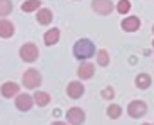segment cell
<instances>
[{"instance_id": "1", "label": "cell", "mask_w": 154, "mask_h": 125, "mask_svg": "<svg viewBox=\"0 0 154 125\" xmlns=\"http://www.w3.org/2000/svg\"><path fill=\"white\" fill-rule=\"evenodd\" d=\"M93 54H97L93 41H90V40H86V38L75 41V45H74V57H75V59L84 61V59H90Z\"/></svg>"}, {"instance_id": "2", "label": "cell", "mask_w": 154, "mask_h": 125, "mask_svg": "<svg viewBox=\"0 0 154 125\" xmlns=\"http://www.w3.org/2000/svg\"><path fill=\"white\" fill-rule=\"evenodd\" d=\"M22 84L27 89H36V88H39V84H41V73H39L38 70H34V68L25 70L23 72V77H22Z\"/></svg>"}, {"instance_id": "3", "label": "cell", "mask_w": 154, "mask_h": 125, "mask_svg": "<svg viewBox=\"0 0 154 125\" xmlns=\"http://www.w3.org/2000/svg\"><path fill=\"white\" fill-rule=\"evenodd\" d=\"M39 55V50L38 46H36V43H23L22 45V48H20V59L22 61H25V63H34L36 59H38Z\"/></svg>"}, {"instance_id": "4", "label": "cell", "mask_w": 154, "mask_h": 125, "mask_svg": "<svg viewBox=\"0 0 154 125\" xmlns=\"http://www.w3.org/2000/svg\"><path fill=\"white\" fill-rule=\"evenodd\" d=\"M91 9L100 14V16H108L113 13V9H116V5L111 2V0H93L91 2Z\"/></svg>"}, {"instance_id": "5", "label": "cell", "mask_w": 154, "mask_h": 125, "mask_svg": "<svg viewBox=\"0 0 154 125\" xmlns=\"http://www.w3.org/2000/svg\"><path fill=\"white\" fill-rule=\"evenodd\" d=\"M145 113H147V104L143 100H133V102H129L127 115L131 118H142V116H145Z\"/></svg>"}, {"instance_id": "6", "label": "cell", "mask_w": 154, "mask_h": 125, "mask_svg": "<svg viewBox=\"0 0 154 125\" xmlns=\"http://www.w3.org/2000/svg\"><path fill=\"white\" fill-rule=\"evenodd\" d=\"M32 104H34V97H31L29 93H20V95L14 97V106H16L18 111L25 113V111H29L32 107Z\"/></svg>"}, {"instance_id": "7", "label": "cell", "mask_w": 154, "mask_h": 125, "mask_svg": "<svg viewBox=\"0 0 154 125\" xmlns=\"http://www.w3.org/2000/svg\"><path fill=\"white\" fill-rule=\"evenodd\" d=\"M84 118H86V115H84V111L81 107H70L66 111V120H68L70 125H82Z\"/></svg>"}, {"instance_id": "8", "label": "cell", "mask_w": 154, "mask_h": 125, "mask_svg": "<svg viewBox=\"0 0 154 125\" xmlns=\"http://www.w3.org/2000/svg\"><path fill=\"white\" fill-rule=\"evenodd\" d=\"M140 25H142V20L138 16H125L122 20V29L125 32H136L140 29Z\"/></svg>"}, {"instance_id": "9", "label": "cell", "mask_w": 154, "mask_h": 125, "mask_svg": "<svg viewBox=\"0 0 154 125\" xmlns=\"http://www.w3.org/2000/svg\"><path fill=\"white\" fill-rule=\"evenodd\" d=\"M77 75H79V79H82V81L91 79V77L95 75V64H93V63H81L79 68H77Z\"/></svg>"}, {"instance_id": "10", "label": "cell", "mask_w": 154, "mask_h": 125, "mask_svg": "<svg viewBox=\"0 0 154 125\" xmlns=\"http://www.w3.org/2000/svg\"><path fill=\"white\" fill-rule=\"evenodd\" d=\"M20 91V86L16 82H4L0 86V95L4 97V98H13V97H16V95H20L18 93Z\"/></svg>"}, {"instance_id": "11", "label": "cell", "mask_w": 154, "mask_h": 125, "mask_svg": "<svg viewBox=\"0 0 154 125\" xmlns=\"http://www.w3.org/2000/svg\"><path fill=\"white\" fill-rule=\"evenodd\" d=\"M66 95H68L70 98H74V100L81 98V97L84 95V86H82V82H79V81H72V82L66 86Z\"/></svg>"}, {"instance_id": "12", "label": "cell", "mask_w": 154, "mask_h": 125, "mask_svg": "<svg viewBox=\"0 0 154 125\" xmlns=\"http://www.w3.org/2000/svg\"><path fill=\"white\" fill-rule=\"evenodd\" d=\"M59 38H61V32H59V29L52 27V29H48V31L43 34V43H45L47 46H52V45H56V43L59 41Z\"/></svg>"}, {"instance_id": "13", "label": "cell", "mask_w": 154, "mask_h": 125, "mask_svg": "<svg viewBox=\"0 0 154 125\" xmlns=\"http://www.w3.org/2000/svg\"><path fill=\"white\" fill-rule=\"evenodd\" d=\"M13 34H14V25H13L9 20L2 18V20H0V38L9 40V38H13Z\"/></svg>"}, {"instance_id": "14", "label": "cell", "mask_w": 154, "mask_h": 125, "mask_svg": "<svg viewBox=\"0 0 154 125\" xmlns=\"http://www.w3.org/2000/svg\"><path fill=\"white\" fill-rule=\"evenodd\" d=\"M52 18H54V14H52V11L48 7H41L36 13V20H38L39 25H48L52 22Z\"/></svg>"}, {"instance_id": "15", "label": "cell", "mask_w": 154, "mask_h": 125, "mask_svg": "<svg viewBox=\"0 0 154 125\" xmlns=\"http://www.w3.org/2000/svg\"><path fill=\"white\" fill-rule=\"evenodd\" d=\"M134 84L138 89H149V86L152 84V77L149 73H138L134 79Z\"/></svg>"}, {"instance_id": "16", "label": "cell", "mask_w": 154, "mask_h": 125, "mask_svg": "<svg viewBox=\"0 0 154 125\" xmlns=\"http://www.w3.org/2000/svg\"><path fill=\"white\" fill-rule=\"evenodd\" d=\"M34 104L39 106V107H45L50 104V95L47 91H36L34 93Z\"/></svg>"}, {"instance_id": "17", "label": "cell", "mask_w": 154, "mask_h": 125, "mask_svg": "<svg viewBox=\"0 0 154 125\" xmlns=\"http://www.w3.org/2000/svg\"><path fill=\"white\" fill-rule=\"evenodd\" d=\"M41 2L39 0H25L23 4H22V11L23 13H34V11H39L41 7Z\"/></svg>"}, {"instance_id": "18", "label": "cell", "mask_w": 154, "mask_h": 125, "mask_svg": "<svg viewBox=\"0 0 154 125\" xmlns=\"http://www.w3.org/2000/svg\"><path fill=\"white\" fill-rule=\"evenodd\" d=\"M13 11V2L11 0H0V18H5Z\"/></svg>"}, {"instance_id": "19", "label": "cell", "mask_w": 154, "mask_h": 125, "mask_svg": "<svg viewBox=\"0 0 154 125\" xmlns=\"http://www.w3.org/2000/svg\"><path fill=\"white\" fill-rule=\"evenodd\" d=\"M97 64H100V66H108L109 64V54L104 48L97 52Z\"/></svg>"}, {"instance_id": "20", "label": "cell", "mask_w": 154, "mask_h": 125, "mask_svg": "<svg viewBox=\"0 0 154 125\" xmlns=\"http://www.w3.org/2000/svg\"><path fill=\"white\" fill-rule=\"evenodd\" d=\"M108 116H109L111 120L120 118V116H122V107H120V106H116V104H111V106L108 107Z\"/></svg>"}, {"instance_id": "21", "label": "cell", "mask_w": 154, "mask_h": 125, "mask_svg": "<svg viewBox=\"0 0 154 125\" xmlns=\"http://www.w3.org/2000/svg\"><path fill=\"white\" fill-rule=\"evenodd\" d=\"M116 11H118L120 14H127V13L131 11V2H129V0H120V2L116 4Z\"/></svg>"}, {"instance_id": "22", "label": "cell", "mask_w": 154, "mask_h": 125, "mask_svg": "<svg viewBox=\"0 0 154 125\" xmlns=\"http://www.w3.org/2000/svg\"><path fill=\"white\" fill-rule=\"evenodd\" d=\"M100 95H102V98L111 100V98L115 97V91H113V88H111V86H108V88H104V89H102V93H100Z\"/></svg>"}, {"instance_id": "23", "label": "cell", "mask_w": 154, "mask_h": 125, "mask_svg": "<svg viewBox=\"0 0 154 125\" xmlns=\"http://www.w3.org/2000/svg\"><path fill=\"white\" fill-rule=\"evenodd\" d=\"M52 125H66V124H63V122H54Z\"/></svg>"}, {"instance_id": "24", "label": "cell", "mask_w": 154, "mask_h": 125, "mask_svg": "<svg viewBox=\"0 0 154 125\" xmlns=\"http://www.w3.org/2000/svg\"><path fill=\"white\" fill-rule=\"evenodd\" d=\"M142 125H151V124H142Z\"/></svg>"}, {"instance_id": "25", "label": "cell", "mask_w": 154, "mask_h": 125, "mask_svg": "<svg viewBox=\"0 0 154 125\" xmlns=\"http://www.w3.org/2000/svg\"><path fill=\"white\" fill-rule=\"evenodd\" d=\"M152 34H154V25H152Z\"/></svg>"}, {"instance_id": "26", "label": "cell", "mask_w": 154, "mask_h": 125, "mask_svg": "<svg viewBox=\"0 0 154 125\" xmlns=\"http://www.w3.org/2000/svg\"><path fill=\"white\" fill-rule=\"evenodd\" d=\"M152 46H154V41H152Z\"/></svg>"}, {"instance_id": "27", "label": "cell", "mask_w": 154, "mask_h": 125, "mask_svg": "<svg viewBox=\"0 0 154 125\" xmlns=\"http://www.w3.org/2000/svg\"><path fill=\"white\" fill-rule=\"evenodd\" d=\"M152 125H154V124H152Z\"/></svg>"}]
</instances>
